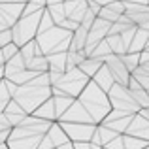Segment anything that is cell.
<instances>
[{"mask_svg": "<svg viewBox=\"0 0 149 149\" xmlns=\"http://www.w3.org/2000/svg\"><path fill=\"white\" fill-rule=\"evenodd\" d=\"M106 66L109 68V72H111L113 79L117 81V83H121L123 87H127L128 81H130V76H128V68L125 66L123 58L119 57L117 53H111V55H106Z\"/></svg>", "mask_w": 149, "mask_h": 149, "instance_id": "1", "label": "cell"}, {"mask_svg": "<svg viewBox=\"0 0 149 149\" xmlns=\"http://www.w3.org/2000/svg\"><path fill=\"white\" fill-rule=\"evenodd\" d=\"M0 149H8V146L6 143H0Z\"/></svg>", "mask_w": 149, "mask_h": 149, "instance_id": "3", "label": "cell"}, {"mask_svg": "<svg viewBox=\"0 0 149 149\" xmlns=\"http://www.w3.org/2000/svg\"><path fill=\"white\" fill-rule=\"evenodd\" d=\"M17 51H19V47L15 44H8V45H4L2 53H4V57H6V61H10L11 57H15V55H17Z\"/></svg>", "mask_w": 149, "mask_h": 149, "instance_id": "2", "label": "cell"}]
</instances>
